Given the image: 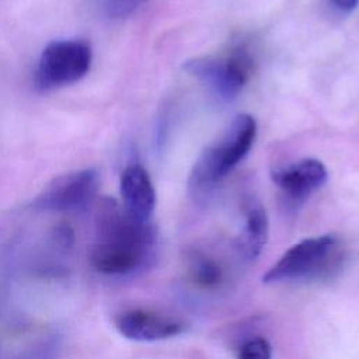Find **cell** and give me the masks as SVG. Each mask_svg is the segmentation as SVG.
<instances>
[{"mask_svg":"<svg viewBox=\"0 0 359 359\" xmlns=\"http://www.w3.org/2000/svg\"><path fill=\"white\" fill-rule=\"evenodd\" d=\"M154 243L156 234L149 222H139L115 201L104 199L95 215L91 266L107 276L136 273L150 264Z\"/></svg>","mask_w":359,"mask_h":359,"instance_id":"1","label":"cell"},{"mask_svg":"<svg viewBox=\"0 0 359 359\" xmlns=\"http://www.w3.org/2000/svg\"><path fill=\"white\" fill-rule=\"evenodd\" d=\"M257 135V122L248 114L237 115L223 136L208 146L196 158L189 187L195 192H205L224 178L250 151Z\"/></svg>","mask_w":359,"mask_h":359,"instance_id":"2","label":"cell"},{"mask_svg":"<svg viewBox=\"0 0 359 359\" xmlns=\"http://www.w3.org/2000/svg\"><path fill=\"white\" fill-rule=\"evenodd\" d=\"M342 252L334 234L302 240L290 247L262 276L265 283L294 279H318L331 275L339 266Z\"/></svg>","mask_w":359,"mask_h":359,"instance_id":"3","label":"cell"},{"mask_svg":"<svg viewBox=\"0 0 359 359\" xmlns=\"http://www.w3.org/2000/svg\"><path fill=\"white\" fill-rule=\"evenodd\" d=\"M91 48L79 39L53 41L42 50L35 70V84L49 91L81 80L91 66Z\"/></svg>","mask_w":359,"mask_h":359,"instance_id":"4","label":"cell"},{"mask_svg":"<svg viewBox=\"0 0 359 359\" xmlns=\"http://www.w3.org/2000/svg\"><path fill=\"white\" fill-rule=\"evenodd\" d=\"M184 69L209 84L220 97H236L250 80L254 70V60L245 46H236L226 57H196L187 60Z\"/></svg>","mask_w":359,"mask_h":359,"instance_id":"5","label":"cell"},{"mask_svg":"<svg viewBox=\"0 0 359 359\" xmlns=\"http://www.w3.org/2000/svg\"><path fill=\"white\" fill-rule=\"evenodd\" d=\"M98 182V172L93 168L62 174L41 191L34 201V206L39 210L56 212L83 209L94 199Z\"/></svg>","mask_w":359,"mask_h":359,"instance_id":"6","label":"cell"},{"mask_svg":"<svg viewBox=\"0 0 359 359\" xmlns=\"http://www.w3.org/2000/svg\"><path fill=\"white\" fill-rule=\"evenodd\" d=\"M116 330L122 337L136 342H154L180 335L184 323L143 309L128 310L118 316Z\"/></svg>","mask_w":359,"mask_h":359,"instance_id":"7","label":"cell"},{"mask_svg":"<svg viewBox=\"0 0 359 359\" xmlns=\"http://www.w3.org/2000/svg\"><path fill=\"white\" fill-rule=\"evenodd\" d=\"M121 196L123 209L129 216L139 222H149L154 210L156 194L150 177L142 165L132 164L123 170L121 175Z\"/></svg>","mask_w":359,"mask_h":359,"instance_id":"8","label":"cell"},{"mask_svg":"<svg viewBox=\"0 0 359 359\" xmlns=\"http://www.w3.org/2000/svg\"><path fill=\"white\" fill-rule=\"evenodd\" d=\"M273 182L294 202L306 199L327 181V168L320 160L306 158L272 174Z\"/></svg>","mask_w":359,"mask_h":359,"instance_id":"9","label":"cell"},{"mask_svg":"<svg viewBox=\"0 0 359 359\" xmlns=\"http://www.w3.org/2000/svg\"><path fill=\"white\" fill-rule=\"evenodd\" d=\"M269 223L264 206L257 199L244 203V226L238 236V248L247 259L257 258L268 241Z\"/></svg>","mask_w":359,"mask_h":359,"instance_id":"10","label":"cell"},{"mask_svg":"<svg viewBox=\"0 0 359 359\" xmlns=\"http://www.w3.org/2000/svg\"><path fill=\"white\" fill-rule=\"evenodd\" d=\"M189 273L192 280L202 287H215L222 280L220 266L203 254H194L191 257Z\"/></svg>","mask_w":359,"mask_h":359,"instance_id":"11","label":"cell"},{"mask_svg":"<svg viewBox=\"0 0 359 359\" xmlns=\"http://www.w3.org/2000/svg\"><path fill=\"white\" fill-rule=\"evenodd\" d=\"M149 0H94L98 13L108 20L129 17Z\"/></svg>","mask_w":359,"mask_h":359,"instance_id":"12","label":"cell"},{"mask_svg":"<svg viewBox=\"0 0 359 359\" xmlns=\"http://www.w3.org/2000/svg\"><path fill=\"white\" fill-rule=\"evenodd\" d=\"M238 359H272L271 345L264 338L251 339L241 346Z\"/></svg>","mask_w":359,"mask_h":359,"instance_id":"13","label":"cell"},{"mask_svg":"<svg viewBox=\"0 0 359 359\" xmlns=\"http://www.w3.org/2000/svg\"><path fill=\"white\" fill-rule=\"evenodd\" d=\"M332 3H334L341 11H352V10L358 6L359 0H332Z\"/></svg>","mask_w":359,"mask_h":359,"instance_id":"14","label":"cell"}]
</instances>
